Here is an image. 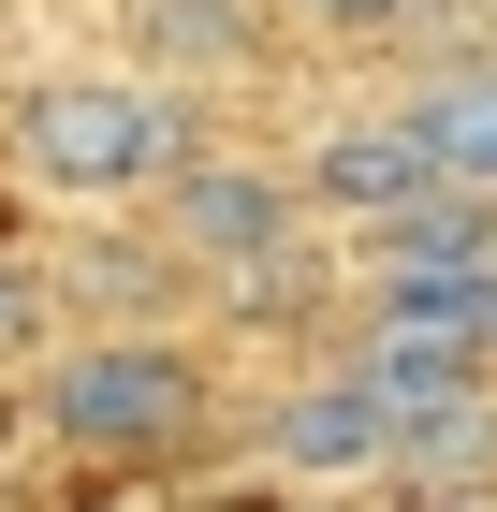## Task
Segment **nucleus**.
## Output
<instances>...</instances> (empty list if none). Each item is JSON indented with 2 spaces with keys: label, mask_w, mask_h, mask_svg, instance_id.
I'll return each instance as SVG.
<instances>
[{
  "label": "nucleus",
  "mask_w": 497,
  "mask_h": 512,
  "mask_svg": "<svg viewBox=\"0 0 497 512\" xmlns=\"http://www.w3.org/2000/svg\"><path fill=\"white\" fill-rule=\"evenodd\" d=\"M395 337H410V352H483V337H497V293H483V278H395Z\"/></svg>",
  "instance_id": "0eeeda50"
},
{
  "label": "nucleus",
  "mask_w": 497,
  "mask_h": 512,
  "mask_svg": "<svg viewBox=\"0 0 497 512\" xmlns=\"http://www.w3.org/2000/svg\"><path fill=\"white\" fill-rule=\"evenodd\" d=\"M468 249H483V205H439V191H424V205L381 220V264L395 278H468Z\"/></svg>",
  "instance_id": "6e6552de"
},
{
  "label": "nucleus",
  "mask_w": 497,
  "mask_h": 512,
  "mask_svg": "<svg viewBox=\"0 0 497 512\" xmlns=\"http://www.w3.org/2000/svg\"><path fill=\"white\" fill-rule=\"evenodd\" d=\"M30 322H44V293H30V264H0V352H15Z\"/></svg>",
  "instance_id": "9d476101"
},
{
  "label": "nucleus",
  "mask_w": 497,
  "mask_h": 512,
  "mask_svg": "<svg viewBox=\"0 0 497 512\" xmlns=\"http://www.w3.org/2000/svg\"><path fill=\"white\" fill-rule=\"evenodd\" d=\"M176 235L220 249V264H264V249L293 235V191L249 176V161H176Z\"/></svg>",
  "instance_id": "7ed1b4c3"
},
{
  "label": "nucleus",
  "mask_w": 497,
  "mask_h": 512,
  "mask_svg": "<svg viewBox=\"0 0 497 512\" xmlns=\"http://www.w3.org/2000/svg\"><path fill=\"white\" fill-rule=\"evenodd\" d=\"M307 15H337V30H381V15H410V0H307Z\"/></svg>",
  "instance_id": "9b49d317"
},
{
  "label": "nucleus",
  "mask_w": 497,
  "mask_h": 512,
  "mask_svg": "<svg viewBox=\"0 0 497 512\" xmlns=\"http://www.w3.org/2000/svg\"><path fill=\"white\" fill-rule=\"evenodd\" d=\"M395 132L424 147V176H497V74H439Z\"/></svg>",
  "instance_id": "423d86ee"
},
{
  "label": "nucleus",
  "mask_w": 497,
  "mask_h": 512,
  "mask_svg": "<svg viewBox=\"0 0 497 512\" xmlns=\"http://www.w3.org/2000/svg\"><path fill=\"white\" fill-rule=\"evenodd\" d=\"M381 439H410V410H395L381 381H337V395H293V410H278V454H293V469H366V454H381Z\"/></svg>",
  "instance_id": "20e7f679"
},
{
  "label": "nucleus",
  "mask_w": 497,
  "mask_h": 512,
  "mask_svg": "<svg viewBox=\"0 0 497 512\" xmlns=\"http://www.w3.org/2000/svg\"><path fill=\"white\" fill-rule=\"evenodd\" d=\"M15 161L59 176V191H132V176L176 161V103L132 88V74H44L15 103Z\"/></svg>",
  "instance_id": "f257e3e1"
},
{
  "label": "nucleus",
  "mask_w": 497,
  "mask_h": 512,
  "mask_svg": "<svg viewBox=\"0 0 497 512\" xmlns=\"http://www.w3.org/2000/svg\"><path fill=\"white\" fill-rule=\"evenodd\" d=\"M44 425L74 439V454L147 469V454H191V439H205V381L176 352H74L59 381H44Z\"/></svg>",
  "instance_id": "f03ea898"
},
{
  "label": "nucleus",
  "mask_w": 497,
  "mask_h": 512,
  "mask_svg": "<svg viewBox=\"0 0 497 512\" xmlns=\"http://www.w3.org/2000/svg\"><path fill=\"white\" fill-rule=\"evenodd\" d=\"M132 30H147L161 59H249V15H234V0H147Z\"/></svg>",
  "instance_id": "1a4fd4ad"
},
{
  "label": "nucleus",
  "mask_w": 497,
  "mask_h": 512,
  "mask_svg": "<svg viewBox=\"0 0 497 512\" xmlns=\"http://www.w3.org/2000/svg\"><path fill=\"white\" fill-rule=\"evenodd\" d=\"M424 191H439V176H424V147H410V132H337V147H322V161H307V205H351V220H395V205H424Z\"/></svg>",
  "instance_id": "39448f33"
}]
</instances>
